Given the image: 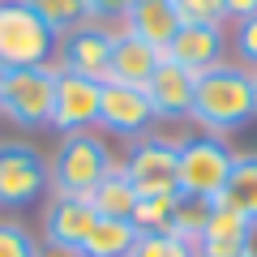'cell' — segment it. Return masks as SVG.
<instances>
[{"mask_svg":"<svg viewBox=\"0 0 257 257\" xmlns=\"http://www.w3.org/2000/svg\"><path fill=\"white\" fill-rule=\"evenodd\" d=\"M236 167V155L223 138H184L176 146V189L180 197L197 202H219L227 189V176Z\"/></svg>","mask_w":257,"mask_h":257,"instance_id":"3","label":"cell"},{"mask_svg":"<svg viewBox=\"0 0 257 257\" xmlns=\"http://www.w3.org/2000/svg\"><path fill=\"white\" fill-rule=\"evenodd\" d=\"M99 99H103V82L82 73L60 69L56 77V111H52V128L56 133H86L99 124Z\"/></svg>","mask_w":257,"mask_h":257,"instance_id":"8","label":"cell"},{"mask_svg":"<svg viewBox=\"0 0 257 257\" xmlns=\"http://www.w3.org/2000/svg\"><path fill=\"white\" fill-rule=\"evenodd\" d=\"M120 163L111 159L107 142L99 133H69L52 159V193L56 197H86Z\"/></svg>","mask_w":257,"mask_h":257,"instance_id":"4","label":"cell"},{"mask_svg":"<svg viewBox=\"0 0 257 257\" xmlns=\"http://www.w3.org/2000/svg\"><path fill=\"white\" fill-rule=\"evenodd\" d=\"M142 231L133 227V219H94L90 236H86L77 257H128Z\"/></svg>","mask_w":257,"mask_h":257,"instance_id":"17","label":"cell"},{"mask_svg":"<svg viewBox=\"0 0 257 257\" xmlns=\"http://www.w3.org/2000/svg\"><path fill=\"white\" fill-rule=\"evenodd\" d=\"M90 5V13H94V22H103V18H124V9H128V0H86Z\"/></svg>","mask_w":257,"mask_h":257,"instance_id":"27","label":"cell"},{"mask_svg":"<svg viewBox=\"0 0 257 257\" xmlns=\"http://www.w3.org/2000/svg\"><path fill=\"white\" fill-rule=\"evenodd\" d=\"M0 77H5V69H0Z\"/></svg>","mask_w":257,"mask_h":257,"instance_id":"31","label":"cell"},{"mask_svg":"<svg viewBox=\"0 0 257 257\" xmlns=\"http://www.w3.org/2000/svg\"><path fill=\"white\" fill-rule=\"evenodd\" d=\"M257 13V0H223V18L227 22H244Z\"/></svg>","mask_w":257,"mask_h":257,"instance_id":"28","label":"cell"},{"mask_svg":"<svg viewBox=\"0 0 257 257\" xmlns=\"http://www.w3.org/2000/svg\"><path fill=\"white\" fill-rule=\"evenodd\" d=\"M30 5L39 9V18H43L60 39L69 35V30L90 26V22H94V13H90V5H86V0H30Z\"/></svg>","mask_w":257,"mask_h":257,"instance_id":"20","label":"cell"},{"mask_svg":"<svg viewBox=\"0 0 257 257\" xmlns=\"http://www.w3.org/2000/svg\"><path fill=\"white\" fill-rule=\"evenodd\" d=\"M163 60H167L163 47L146 43V39H138L133 30L120 26V30H116V43H111V73H107V82L146 90L150 77L159 73V64H163Z\"/></svg>","mask_w":257,"mask_h":257,"instance_id":"13","label":"cell"},{"mask_svg":"<svg viewBox=\"0 0 257 257\" xmlns=\"http://www.w3.org/2000/svg\"><path fill=\"white\" fill-rule=\"evenodd\" d=\"M257 236V223H248L240 210L231 206H214L210 210V223H206V236L202 240H227V244H253Z\"/></svg>","mask_w":257,"mask_h":257,"instance_id":"21","label":"cell"},{"mask_svg":"<svg viewBox=\"0 0 257 257\" xmlns=\"http://www.w3.org/2000/svg\"><path fill=\"white\" fill-rule=\"evenodd\" d=\"M248 77H253V99H257V69H248Z\"/></svg>","mask_w":257,"mask_h":257,"instance_id":"30","label":"cell"},{"mask_svg":"<svg viewBox=\"0 0 257 257\" xmlns=\"http://www.w3.org/2000/svg\"><path fill=\"white\" fill-rule=\"evenodd\" d=\"M227 56V30L223 26H202V22H184L180 30H176V39L167 43V60L180 64V69H189V73H210V69H219V64Z\"/></svg>","mask_w":257,"mask_h":257,"instance_id":"10","label":"cell"},{"mask_svg":"<svg viewBox=\"0 0 257 257\" xmlns=\"http://www.w3.org/2000/svg\"><path fill=\"white\" fill-rule=\"evenodd\" d=\"M146 99H150V107H155V120H189L193 116V99H197V73L163 60L159 73L150 77V86H146Z\"/></svg>","mask_w":257,"mask_h":257,"instance_id":"14","label":"cell"},{"mask_svg":"<svg viewBox=\"0 0 257 257\" xmlns=\"http://www.w3.org/2000/svg\"><path fill=\"white\" fill-rule=\"evenodd\" d=\"M120 26L167 52V43L176 39V30H180L184 22H180V13L172 9V0H138V5H128V9H124Z\"/></svg>","mask_w":257,"mask_h":257,"instance_id":"15","label":"cell"},{"mask_svg":"<svg viewBox=\"0 0 257 257\" xmlns=\"http://www.w3.org/2000/svg\"><path fill=\"white\" fill-rule=\"evenodd\" d=\"M210 210H214V202H197V197H180L176 202V210H172V219H167V231L172 236H180L184 244H202V236H206V223H210Z\"/></svg>","mask_w":257,"mask_h":257,"instance_id":"19","label":"cell"},{"mask_svg":"<svg viewBox=\"0 0 257 257\" xmlns=\"http://www.w3.org/2000/svg\"><path fill=\"white\" fill-rule=\"evenodd\" d=\"M111 43H116V30H103L99 22L69 30V35L60 39V69L94 77V82H107V73H111Z\"/></svg>","mask_w":257,"mask_h":257,"instance_id":"9","label":"cell"},{"mask_svg":"<svg viewBox=\"0 0 257 257\" xmlns=\"http://www.w3.org/2000/svg\"><path fill=\"white\" fill-rule=\"evenodd\" d=\"M128 257H197V248L184 244V240L172 236V231H142Z\"/></svg>","mask_w":257,"mask_h":257,"instance_id":"23","label":"cell"},{"mask_svg":"<svg viewBox=\"0 0 257 257\" xmlns=\"http://www.w3.org/2000/svg\"><path fill=\"white\" fill-rule=\"evenodd\" d=\"M39 240L26 223L18 219H0V257H39Z\"/></svg>","mask_w":257,"mask_h":257,"instance_id":"24","label":"cell"},{"mask_svg":"<svg viewBox=\"0 0 257 257\" xmlns=\"http://www.w3.org/2000/svg\"><path fill=\"white\" fill-rule=\"evenodd\" d=\"M56 77H60V64L5 69V77H0V116L18 128H47L56 111Z\"/></svg>","mask_w":257,"mask_h":257,"instance_id":"5","label":"cell"},{"mask_svg":"<svg viewBox=\"0 0 257 257\" xmlns=\"http://www.w3.org/2000/svg\"><path fill=\"white\" fill-rule=\"evenodd\" d=\"M180 22H202V26H227L223 18V0H172Z\"/></svg>","mask_w":257,"mask_h":257,"instance_id":"25","label":"cell"},{"mask_svg":"<svg viewBox=\"0 0 257 257\" xmlns=\"http://www.w3.org/2000/svg\"><path fill=\"white\" fill-rule=\"evenodd\" d=\"M236 56L244 60V69H257V13L236 22Z\"/></svg>","mask_w":257,"mask_h":257,"instance_id":"26","label":"cell"},{"mask_svg":"<svg viewBox=\"0 0 257 257\" xmlns=\"http://www.w3.org/2000/svg\"><path fill=\"white\" fill-rule=\"evenodd\" d=\"M214 206H231L248 223H257V155H236V167L227 176V189Z\"/></svg>","mask_w":257,"mask_h":257,"instance_id":"18","label":"cell"},{"mask_svg":"<svg viewBox=\"0 0 257 257\" xmlns=\"http://www.w3.org/2000/svg\"><path fill=\"white\" fill-rule=\"evenodd\" d=\"M180 193H163V197H138L133 206V227L138 231H167V219H172Z\"/></svg>","mask_w":257,"mask_h":257,"instance_id":"22","label":"cell"},{"mask_svg":"<svg viewBox=\"0 0 257 257\" xmlns=\"http://www.w3.org/2000/svg\"><path fill=\"white\" fill-rule=\"evenodd\" d=\"M52 189V163L30 142H0V206H30Z\"/></svg>","mask_w":257,"mask_h":257,"instance_id":"6","label":"cell"},{"mask_svg":"<svg viewBox=\"0 0 257 257\" xmlns=\"http://www.w3.org/2000/svg\"><path fill=\"white\" fill-rule=\"evenodd\" d=\"M60 35L30 0H0V69H43L56 60Z\"/></svg>","mask_w":257,"mask_h":257,"instance_id":"2","label":"cell"},{"mask_svg":"<svg viewBox=\"0 0 257 257\" xmlns=\"http://www.w3.org/2000/svg\"><path fill=\"white\" fill-rule=\"evenodd\" d=\"M39 257H73V253H60V248H39Z\"/></svg>","mask_w":257,"mask_h":257,"instance_id":"29","label":"cell"},{"mask_svg":"<svg viewBox=\"0 0 257 257\" xmlns=\"http://www.w3.org/2000/svg\"><path fill=\"white\" fill-rule=\"evenodd\" d=\"M176 146L180 142H163V138H138L128 159L120 163V172L128 176V184L138 189V197H163V193H180L176 189Z\"/></svg>","mask_w":257,"mask_h":257,"instance_id":"7","label":"cell"},{"mask_svg":"<svg viewBox=\"0 0 257 257\" xmlns=\"http://www.w3.org/2000/svg\"><path fill=\"white\" fill-rule=\"evenodd\" d=\"M82 202L90 206L99 219H133V206H138V189H133V184H128V176L116 167L107 180H99L90 193H86Z\"/></svg>","mask_w":257,"mask_h":257,"instance_id":"16","label":"cell"},{"mask_svg":"<svg viewBox=\"0 0 257 257\" xmlns=\"http://www.w3.org/2000/svg\"><path fill=\"white\" fill-rule=\"evenodd\" d=\"M99 214L82 202V197H52L43 214V248H60V253H82L86 236H90Z\"/></svg>","mask_w":257,"mask_h":257,"instance_id":"12","label":"cell"},{"mask_svg":"<svg viewBox=\"0 0 257 257\" xmlns=\"http://www.w3.org/2000/svg\"><path fill=\"white\" fill-rule=\"evenodd\" d=\"M99 124L120 133V138L138 142L150 124H155V107H150L146 90L138 86H120V82H103V99H99Z\"/></svg>","mask_w":257,"mask_h":257,"instance_id":"11","label":"cell"},{"mask_svg":"<svg viewBox=\"0 0 257 257\" xmlns=\"http://www.w3.org/2000/svg\"><path fill=\"white\" fill-rule=\"evenodd\" d=\"M257 116L253 77L244 64H219L197 77V99H193V124H202L210 138H223L231 128L248 124Z\"/></svg>","mask_w":257,"mask_h":257,"instance_id":"1","label":"cell"}]
</instances>
